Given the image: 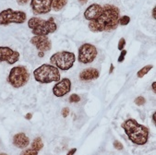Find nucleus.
Listing matches in <instances>:
<instances>
[{"instance_id": "nucleus-32", "label": "nucleus", "mask_w": 156, "mask_h": 155, "mask_svg": "<svg viewBox=\"0 0 156 155\" xmlns=\"http://www.w3.org/2000/svg\"><path fill=\"white\" fill-rule=\"evenodd\" d=\"M79 2H80L81 5H83V4H86V3L88 2V0H79Z\"/></svg>"}, {"instance_id": "nucleus-27", "label": "nucleus", "mask_w": 156, "mask_h": 155, "mask_svg": "<svg viewBox=\"0 0 156 155\" xmlns=\"http://www.w3.org/2000/svg\"><path fill=\"white\" fill-rule=\"evenodd\" d=\"M29 1H30V0H17L18 4H19V5H21V6H23V5H25V4H27Z\"/></svg>"}, {"instance_id": "nucleus-10", "label": "nucleus", "mask_w": 156, "mask_h": 155, "mask_svg": "<svg viewBox=\"0 0 156 155\" xmlns=\"http://www.w3.org/2000/svg\"><path fill=\"white\" fill-rule=\"evenodd\" d=\"M53 0H32L30 7L34 14L43 15L47 14L52 9Z\"/></svg>"}, {"instance_id": "nucleus-18", "label": "nucleus", "mask_w": 156, "mask_h": 155, "mask_svg": "<svg viewBox=\"0 0 156 155\" xmlns=\"http://www.w3.org/2000/svg\"><path fill=\"white\" fill-rule=\"evenodd\" d=\"M152 68H153L152 65H147V66H145L144 68H142V69H141L140 70H139L138 73H137L138 78H143L146 74H148V73L152 69Z\"/></svg>"}, {"instance_id": "nucleus-5", "label": "nucleus", "mask_w": 156, "mask_h": 155, "mask_svg": "<svg viewBox=\"0 0 156 155\" xmlns=\"http://www.w3.org/2000/svg\"><path fill=\"white\" fill-rule=\"evenodd\" d=\"M75 60L76 56L73 53L62 51L55 53L50 57V63L60 70L67 71L73 67Z\"/></svg>"}, {"instance_id": "nucleus-25", "label": "nucleus", "mask_w": 156, "mask_h": 155, "mask_svg": "<svg viewBox=\"0 0 156 155\" xmlns=\"http://www.w3.org/2000/svg\"><path fill=\"white\" fill-rule=\"evenodd\" d=\"M126 55H127V51H126V50H122V51H121V54H120V55H119V57H118V59H117V61L119 62V63H121V62L124 61Z\"/></svg>"}, {"instance_id": "nucleus-35", "label": "nucleus", "mask_w": 156, "mask_h": 155, "mask_svg": "<svg viewBox=\"0 0 156 155\" xmlns=\"http://www.w3.org/2000/svg\"><path fill=\"white\" fill-rule=\"evenodd\" d=\"M113 70H114V66H113V65H111V68H110V73H112V72H113Z\"/></svg>"}, {"instance_id": "nucleus-15", "label": "nucleus", "mask_w": 156, "mask_h": 155, "mask_svg": "<svg viewBox=\"0 0 156 155\" xmlns=\"http://www.w3.org/2000/svg\"><path fill=\"white\" fill-rule=\"evenodd\" d=\"M13 144L19 149H25L30 144V139L24 133H18L13 137Z\"/></svg>"}, {"instance_id": "nucleus-4", "label": "nucleus", "mask_w": 156, "mask_h": 155, "mask_svg": "<svg viewBox=\"0 0 156 155\" xmlns=\"http://www.w3.org/2000/svg\"><path fill=\"white\" fill-rule=\"evenodd\" d=\"M34 77L36 81L45 84L57 82L60 80V72L57 68L50 64H44L34 71Z\"/></svg>"}, {"instance_id": "nucleus-3", "label": "nucleus", "mask_w": 156, "mask_h": 155, "mask_svg": "<svg viewBox=\"0 0 156 155\" xmlns=\"http://www.w3.org/2000/svg\"><path fill=\"white\" fill-rule=\"evenodd\" d=\"M28 26L32 30V33L36 36H47L48 34L55 33L57 29L54 18L44 20L36 17H33L29 19Z\"/></svg>"}, {"instance_id": "nucleus-21", "label": "nucleus", "mask_w": 156, "mask_h": 155, "mask_svg": "<svg viewBox=\"0 0 156 155\" xmlns=\"http://www.w3.org/2000/svg\"><path fill=\"white\" fill-rule=\"evenodd\" d=\"M134 103H135L137 105L141 106V105H144V104H145L146 100H145V98H144V97H142V96H139V97H137V98L135 99Z\"/></svg>"}, {"instance_id": "nucleus-29", "label": "nucleus", "mask_w": 156, "mask_h": 155, "mask_svg": "<svg viewBox=\"0 0 156 155\" xmlns=\"http://www.w3.org/2000/svg\"><path fill=\"white\" fill-rule=\"evenodd\" d=\"M32 117H33V114H30V113H28V114L25 115V118H26L27 120H30V119H32Z\"/></svg>"}, {"instance_id": "nucleus-30", "label": "nucleus", "mask_w": 156, "mask_h": 155, "mask_svg": "<svg viewBox=\"0 0 156 155\" xmlns=\"http://www.w3.org/2000/svg\"><path fill=\"white\" fill-rule=\"evenodd\" d=\"M152 18L154 19H156V8L155 7L152 9Z\"/></svg>"}, {"instance_id": "nucleus-1", "label": "nucleus", "mask_w": 156, "mask_h": 155, "mask_svg": "<svg viewBox=\"0 0 156 155\" xmlns=\"http://www.w3.org/2000/svg\"><path fill=\"white\" fill-rule=\"evenodd\" d=\"M120 11L117 7L110 4H106L103 7L102 13L100 16L89 21V29L92 33L101 32H111L117 28L119 20Z\"/></svg>"}, {"instance_id": "nucleus-14", "label": "nucleus", "mask_w": 156, "mask_h": 155, "mask_svg": "<svg viewBox=\"0 0 156 155\" xmlns=\"http://www.w3.org/2000/svg\"><path fill=\"white\" fill-rule=\"evenodd\" d=\"M99 70L96 69H86L80 74V79L82 81H89V80H94L99 78Z\"/></svg>"}, {"instance_id": "nucleus-20", "label": "nucleus", "mask_w": 156, "mask_h": 155, "mask_svg": "<svg viewBox=\"0 0 156 155\" xmlns=\"http://www.w3.org/2000/svg\"><path fill=\"white\" fill-rule=\"evenodd\" d=\"M20 155H38V151L34 149H28L26 150H23Z\"/></svg>"}, {"instance_id": "nucleus-9", "label": "nucleus", "mask_w": 156, "mask_h": 155, "mask_svg": "<svg viewBox=\"0 0 156 155\" xmlns=\"http://www.w3.org/2000/svg\"><path fill=\"white\" fill-rule=\"evenodd\" d=\"M20 53L8 46H0V63L6 61L8 64L13 65L19 61Z\"/></svg>"}, {"instance_id": "nucleus-6", "label": "nucleus", "mask_w": 156, "mask_h": 155, "mask_svg": "<svg viewBox=\"0 0 156 155\" xmlns=\"http://www.w3.org/2000/svg\"><path fill=\"white\" fill-rule=\"evenodd\" d=\"M30 73L24 66H17L11 69L8 80L14 88H21L29 81Z\"/></svg>"}, {"instance_id": "nucleus-22", "label": "nucleus", "mask_w": 156, "mask_h": 155, "mask_svg": "<svg viewBox=\"0 0 156 155\" xmlns=\"http://www.w3.org/2000/svg\"><path fill=\"white\" fill-rule=\"evenodd\" d=\"M80 101V97L76 93L71 94L69 97V103H79Z\"/></svg>"}, {"instance_id": "nucleus-36", "label": "nucleus", "mask_w": 156, "mask_h": 155, "mask_svg": "<svg viewBox=\"0 0 156 155\" xmlns=\"http://www.w3.org/2000/svg\"><path fill=\"white\" fill-rule=\"evenodd\" d=\"M0 155H8L7 153H0Z\"/></svg>"}, {"instance_id": "nucleus-16", "label": "nucleus", "mask_w": 156, "mask_h": 155, "mask_svg": "<svg viewBox=\"0 0 156 155\" xmlns=\"http://www.w3.org/2000/svg\"><path fill=\"white\" fill-rule=\"evenodd\" d=\"M68 3V0H53L52 9L55 11H59L63 9Z\"/></svg>"}, {"instance_id": "nucleus-23", "label": "nucleus", "mask_w": 156, "mask_h": 155, "mask_svg": "<svg viewBox=\"0 0 156 155\" xmlns=\"http://www.w3.org/2000/svg\"><path fill=\"white\" fill-rule=\"evenodd\" d=\"M125 45H126V40H125L124 38H121V39L119 40V42H118V45H117L118 50H120V51L124 50Z\"/></svg>"}, {"instance_id": "nucleus-17", "label": "nucleus", "mask_w": 156, "mask_h": 155, "mask_svg": "<svg viewBox=\"0 0 156 155\" xmlns=\"http://www.w3.org/2000/svg\"><path fill=\"white\" fill-rule=\"evenodd\" d=\"M43 148H44V143H43L42 139L40 137H37L36 139H34V140L32 143V149L35 150L36 151H39Z\"/></svg>"}, {"instance_id": "nucleus-11", "label": "nucleus", "mask_w": 156, "mask_h": 155, "mask_svg": "<svg viewBox=\"0 0 156 155\" xmlns=\"http://www.w3.org/2000/svg\"><path fill=\"white\" fill-rule=\"evenodd\" d=\"M71 90V81L69 79L66 78L59 81L53 87V93L56 97H62L68 94Z\"/></svg>"}, {"instance_id": "nucleus-34", "label": "nucleus", "mask_w": 156, "mask_h": 155, "mask_svg": "<svg viewBox=\"0 0 156 155\" xmlns=\"http://www.w3.org/2000/svg\"><path fill=\"white\" fill-rule=\"evenodd\" d=\"M38 55L40 56V57H44V52H39V54H38Z\"/></svg>"}, {"instance_id": "nucleus-33", "label": "nucleus", "mask_w": 156, "mask_h": 155, "mask_svg": "<svg viewBox=\"0 0 156 155\" xmlns=\"http://www.w3.org/2000/svg\"><path fill=\"white\" fill-rule=\"evenodd\" d=\"M155 116H156V113H153V114H152V121H153V123L155 124V122H156V120H155Z\"/></svg>"}, {"instance_id": "nucleus-2", "label": "nucleus", "mask_w": 156, "mask_h": 155, "mask_svg": "<svg viewBox=\"0 0 156 155\" xmlns=\"http://www.w3.org/2000/svg\"><path fill=\"white\" fill-rule=\"evenodd\" d=\"M121 127L132 143L136 145H144L147 143L149 129L143 125L139 124L135 119H127L122 124Z\"/></svg>"}, {"instance_id": "nucleus-7", "label": "nucleus", "mask_w": 156, "mask_h": 155, "mask_svg": "<svg viewBox=\"0 0 156 155\" xmlns=\"http://www.w3.org/2000/svg\"><path fill=\"white\" fill-rule=\"evenodd\" d=\"M27 15L24 11L8 9L0 12V25L8 26L11 23L22 24L26 21Z\"/></svg>"}, {"instance_id": "nucleus-24", "label": "nucleus", "mask_w": 156, "mask_h": 155, "mask_svg": "<svg viewBox=\"0 0 156 155\" xmlns=\"http://www.w3.org/2000/svg\"><path fill=\"white\" fill-rule=\"evenodd\" d=\"M113 144H114L115 149H116L117 150H123V145H122V143H121L120 141H118V140H115Z\"/></svg>"}, {"instance_id": "nucleus-26", "label": "nucleus", "mask_w": 156, "mask_h": 155, "mask_svg": "<svg viewBox=\"0 0 156 155\" xmlns=\"http://www.w3.org/2000/svg\"><path fill=\"white\" fill-rule=\"evenodd\" d=\"M61 114L63 115V117H67L69 114V108H68V107L63 108L61 111Z\"/></svg>"}, {"instance_id": "nucleus-12", "label": "nucleus", "mask_w": 156, "mask_h": 155, "mask_svg": "<svg viewBox=\"0 0 156 155\" xmlns=\"http://www.w3.org/2000/svg\"><path fill=\"white\" fill-rule=\"evenodd\" d=\"M30 44L34 45L39 52H47L52 48V43L47 36H34L30 39Z\"/></svg>"}, {"instance_id": "nucleus-31", "label": "nucleus", "mask_w": 156, "mask_h": 155, "mask_svg": "<svg viewBox=\"0 0 156 155\" xmlns=\"http://www.w3.org/2000/svg\"><path fill=\"white\" fill-rule=\"evenodd\" d=\"M151 87H152V90H153V92H154V93H155V92H156V82H155V81H154V82L152 83Z\"/></svg>"}, {"instance_id": "nucleus-8", "label": "nucleus", "mask_w": 156, "mask_h": 155, "mask_svg": "<svg viewBox=\"0 0 156 155\" xmlns=\"http://www.w3.org/2000/svg\"><path fill=\"white\" fill-rule=\"evenodd\" d=\"M97 56V49L90 44H84L79 48V62L81 64L92 63Z\"/></svg>"}, {"instance_id": "nucleus-19", "label": "nucleus", "mask_w": 156, "mask_h": 155, "mask_svg": "<svg viewBox=\"0 0 156 155\" xmlns=\"http://www.w3.org/2000/svg\"><path fill=\"white\" fill-rule=\"evenodd\" d=\"M129 21H130V18L129 16H122V17H119L118 23L122 26H126L129 23Z\"/></svg>"}, {"instance_id": "nucleus-28", "label": "nucleus", "mask_w": 156, "mask_h": 155, "mask_svg": "<svg viewBox=\"0 0 156 155\" xmlns=\"http://www.w3.org/2000/svg\"><path fill=\"white\" fill-rule=\"evenodd\" d=\"M76 151H77V149H76V148H73V149H71V150L68 152L67 155H74V154L76 153Z\"/></svg>"}, {"instance_id": "nucleus-13", "label": "nucleus", "mask_w": 156, "mask_h": 155, "mask_svg": "<svg viewBox=\"0 0 156 155\" xmlns=\"http://www.w3.org/2000/svg\"><path fill=\"white\" fill-rule=\"evenodd\" d=\"M102 10H103L102 6H100L99 4H92V5L89 6L87 8V9L85 10L84 18L89 21L93 20L100 16V14L102 13Z\"/></svg>"}]
</instances>
